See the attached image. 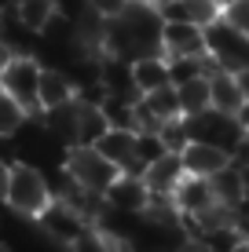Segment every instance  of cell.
I'll list each match as a JSON object with an SVG mask.
<instances>
[{"mask_svg": "<svg viewBox=\"0 0 249 252\" xmlns=\"http://www.w3.org/2000/svg\"><path fill=\"white\" fill-rule=\"evenodd\" d=\"M132 4H154V0H132Z\"/></svg>", "mask_w": 249, "mask_h": 252, "instance_id": "cell-35", "label": "cell"}, {"mask_svg": "<svg viewBox=\"0 0 249 252\" xmlns=\"http://www.w3.org/2000/svg\"><path fill=\"white\" fill-rule=\"evenodd\" d=\"M96 150L107 161H114L121 172H136V176L147 172V164L136 161V132L132 128H107V135L96 143Z\"/></svg>", "mask_w": 249, "mask_h": 252, "instance_id": "cell-8", "label": "cell"}, {"mask_svg": "<svg viewBox=\"0 0 249 252\" xmlns=\"http://www.w3.org/2000/svg\"><path fill=\"white\" fill-rule=\"evenodd\" d=\"M73 99H77L73 77L66 73V69H59V66H44L40 84H37V106H40V114H48V110H55V106H66V102H73Z\"/></svg>", "mask_w": 249, "mask_h": 252, "instance_id": "cell-11", "label": "cell"}, {"mask_svg": "<svg viewBox=\"0 0 249 252\" xmlns=\"http://www.w3.org/2000/svg\"><path fill=\"white\" fill-rule=\"evenodd\" d=\"M173 201H176V208L183 216H198V212H205L213 201H216V194H213V183L209 179H202V176H183L176 183V190H173Z\"/></svg>", "mask_w": 249, "mask_h": 252, "instance_id": "cell-12", "label": "cell"}, {"mask_svg": "<svg viewBox=\"0 0 249 252\" xmlns=\"http://www.w3.org/2000/svg\"><path fill=\"white\" fill-rule=\"evenodd\" d=\"M103 197H107V208L143 216V208L150 205V187H147V179L136 176V172H117V179L107 187Z\"/></svg>", "mask_w": 249, "mask_h": 252, "instance_id": "cell-7", "label": "cell"}, {"mask_svg": "<svg viewBox=\"0 0 249 252\" xmlns=\"http://www.w3.org/2000/svg\"><path fill=\"white\" fill-rule=\"evenodd\" d=\"M246 238H249V227H246Z\"/></svg>", "mask_w": 249, "mask_h": 252, "instance_id": "cell-37", "label": "cell"}, {"mask_svg": "<svg viewBox=\"0 0 249 252\" xmlns=\"http://www.w3.org/2000/svg\"><path fill=\"white\" fill-rule=\"evenodd\" d=\"M179 92V106H183V114H202V110H209V77H194V81H183L176 84Z\"/></svg>", "mask_w": 249, "mask_h": 252, "instance_id": "cell-22", "label": "cell"}, {"mask_svg": "<svg viewBox=\"0 0 249 252\" xmlns=\"http://www.w3.org/2000/svg\"><path fill=\"white\" fill-rule=\"evenodd\" d=\"M220 19L227 26H235V30L249 33V0H231V4L220 7Z\"/></svg>", "mask_w": 249, "mask_h": 252, "instance_id": "cell-27", "label": "cell"}, {"mask_svg": "<svg viewBox=\"0 0 249 252\" xmlns=\"http://www.w3.org/2000/svg\"><path fill=\"white\" fill-rule=\"evenodd\" d=\"M224 4H231V0H220V7H224Z\"/></svg>", "mask_w": 249, "mask_h": 252, "instance_id": "cell-36", "label": "cell"}, {"mask_svg": "<svg viewBox=\"0 0 249 252\" xmlns=\"http://www.w3.org/2000/svg\"><path fill=\"white\" fill-rule=\"evenodd\" d=\"M66 249H70V252H114V238H110L107 230H99V227H88L81 238H73Z\"/></svg>", "mask_w": 249, "mask_h": 252, "instance_id": "cell-25", "label": "cell"}, {"mask_svg": "<svg viewBox=\"0 0 249 252\" xmlns=\"http://www.w3.org/2000/svg\"><path fill=\"white\" fill-rule=\"evenodd\" d=\"M107 128H110V121L103 114V106L77 99V146H96L107 135Z\"/></svg>", "mask_w": 249, "mask_h": 252, "instance_id": "cell-18", "label": "cell"}, {"mask_svg": "<svg viewBox=\"0 0 249 252\" xmlns=\"http://www.w3.org/2000/svg\"><path fill=\"white\" fill-rule=\"evenodd\" d=\"M37 227L44 230V238L59 241V245H70V241L81 238V234L88 230L92 223L84 220V216L77 212L70 201H63V197H51V205L37 216Z\"/></svg>", "mask_w": 249, "mask_h": 252, "instance_id": "cell-6", "label": "cell"}, {"mask_svg": "<svg viewBox=\"0 0 249 252\" xmlns=\"http://www.w3.org/2000/svg\"><path fill=\"white\" fill-rule=\"evenodd\" d=\"M205 51L220 63V69H246L249 66V33L227 26L224 19L205 26Z\"/></svg>", "mask_w": 249, "mask_h": 252, "instance_id": "cell-3", "label": "cell"}, {"mask_svg": "<svg viewBox=\"0 0 249 252\" xmlns=\"http://www.w3.org/2000/svg\"><path fill=\"white\" fill-rule=\"evenodd\" d=\"M51 183H48V176L37 168V164H30V161H15L11 164V179H7V194H4V201L15 208L19 216H30V220H37L40 212L51 205Z\"/></svg>", "mask_w": 249, "mask_h": 252, "instance_id": "cell-1", "label": "cell"}, {"mask_svg": "<svg viewBox=\"0 0 249 252\" xmlns=\"http://www.w3.org/2000/svg\"><path fill=\"white\" fill-rule=\"evenodd\" d=\"M231 252H249V238H242V241H238V245L231 249Z\"/></svg>", "mask_w": 249, "mask_h": 252, "instance_id": "cell-34", "label": "cell"}, {"mask_svg": "<svg viewBox=\"0 0 249 252\" xmlns=\"http://www.w3.org/2000/svg\"><path fill=\"white\" fill-rule=\"evenodd\" d=\"M161 19H176V22H194V26H209L220 19V0H173L161 7Z\"/></svg>", "mask_w": 249, "mask_h": 252, "instance_id": "cell-14", "label": "cell"}, {"mask_svg": "<svg viewBox=\"0 0 249 252\" xmlns=\"http://www.w3.org/2000/svg\"><path fill=\"white\" fill-rule=\"evenodd\" d=\"M242 238H246V227H242V223H227V227L205 230L202 238H198V245H202L205 252H231Z\"/></svg>", "mask_w": 249, "mask_h": 252, "instance_id": "cell-23", "label": "cell"}, {"mask_svg": "<svg viewBox=\"0 0 249 252\" xmlns=\"http://www.w3.org/2000/svg\"><path fill=\"white\" fill-rule=\"evenodd\" d=\"M242 92H238V81L231 69H213L209 73V106L220 110V114H235L242 106Z\"/></svg>", "mask_w": 249, "mask_h": 252, "instance_id": "cell-17", "label": "cell"}, {"mask_svg": "<svg viewBox=\"0 0 249 252\" xmlns=\"http://www.w3.org/2000/svg\"><path fill=\"white\" fill-rule=\"evenodd\" d=\"M179 161H183V172H187V176L209 179V176H216L220 168H227V164H231V154L220 150V146H213V143L191 139V143L179 150Z\"/></svg>", "mask_w": 249, "mask_h": 252, "instance_id": "cell-9", "label": "cell"}, {"mask_svg": "<svg viewBox=\"0 0 249 252\" xmlns=\"http://www.w3.org/2000/svg\"><path fill=\"white\" fill-rule=\"evenodd\" d=\"M235 121H238V125H242V128H246V132H249V99H246V102H242V106H238V110H235Z\"/></svg>", "mask_w": 249, "mask_h": 252, "instance_id": "cell-32", "label": "cell"}, {"mask_svg": "<svg viewBox=\"0 0 249 252\" xmlns=\"http://www.w3.org/2000/svg\"><path fill=\"white\" fill-rule=\"evenodd\" d=\"M33 114L22 106L15 95H7V92H0V139H11V135H19L22 128H26V121H30Z\"/></svg>", "mask_w": 249, "mask_h": 252, "instance_id": "cell-21", "label": "cell"}, {"mask_svg": "<svg viewBox=\"0 0 249 252\" xmlns=\"http://www.w3.org/2000/svg\"><path fill=\"white\" fill-rule=\"evenodd\" d=\"M11 55H15V51H11V48H7V44H4V40H0V69H4L7 63H11Z\"/></svg>", "mask_w": 249, "mask_h": 252, "instance_id": "cell-33", "label": "cell"}, {"mask_svg": "<svg viewBox=\"0 0 249 252\" xmlns=\"http://www.w3.org/2000/svg\"><path fill=\"white\" fill-rule=\"evenodd\" d=\"M235 81H238V92H242V99H249V66H246V69H235Z\"/></svg>", "mask_w": 249, "mask_h": 252, "instance_id": "cell-31", "label": "cell"}, {"mask_svg": "<svg viewBox=\"0 0 249 252\" xmlns=\"http://www.w3.org/2000/svg\"><path fill=\"white\" fill-rule=\"evenodd\" d=\"M231 164H235V168H242V172H249V135L235 146V150H231Z\"/></svg>", "mask_w": 249, "mask_h": 252, "instance_id": "cell-29", "label": "cell"}, {"mask_svg": "<svg viewBox=\"0 0 249 252\" xmlns=\"http://www.w3.org/2000/svg\"><path fill=\"white\" fill-rule=\"evenodd\" d=\"M183 176H187V172H183V161H179V154H165V158L150 161L147 172H143V179H147L150 194H173L176 183H179Z\"/></svg>", "mask_w": 249, "mask_h": 252, "instance_id": "cell-16", "label": "cell"}, {"mask_svg": "<svg viewBox=\"0 0 249 252\" xmlns=\"http://www.w3.org/2000/svg\"><path fill=\"white\" fill-rule=\"evenodd\" d=\"M165 154H173L165 146V139H161V132H136V161L150 164L158 158H165Z\"/></svg>", "mask_w": 249, "mask_h": 252, "instance_id": "cell-24", "label": "cell"}, {"mask_svg": "<svg viewBox=\"0 0 249 252\" xmlns=\"http://www.w3.org/2000/svg\"><path fill=\"white\" fill-rule=\"evenodd\" d=\"M158 132H161V139H165V146H169L173 154H179L187 143H191V128H187V117H173V121H165Z\"/></svg>", "mask_w": 249, "mask_h": 252, "instance_id": "cell-26", "label": "cell"}, {"mask_svg": "<svg viewBox=\"0 0 249 252\" xmlns=\"http://www.w3.org/2000/svg\"><path fill=\"white\" fill-rule=\"evenodd\" d=\"M187 128H191V139H202V143H213L220 150H235L246 139V128L235 121V114H220V110H202V114H183Z\"/></svg>", "mask_w": 249, "mask_h": 252, "instance_id": "cell-5", "label": "cell"}, {"mask_svg": "<svg viewBox=\"0 0 249 252\" xmlns=\"http://www.w3.org/2000/svg\"><path fill=\"white\" fill-rule=\"evenodd\" d=\"M15 15H19V22L26 26V30L44 33L48 22L59 15V4L55 0H15Z\"/></svg>", "mask_w": 249, "mask_h": 252, "instance_id": "cell-19", "label": "cell"}, {"mask_svg": "<svg viewBox=\"0 0 249 252\" xmlns=\"http://www.w3.org/2000/svg\"><path fill=\"white\" fill-rule=\"evenodd\" d=\"M63 168L77 187L92 190V194H107V187L114 183L117 172H121L114 161L103 158L96 146H70V150L63 154Z\"/></svg>", "mask_w": 249, "mask_h": 252, "instance_id": "cell-2", "label": "cell"}, {"mask_svg": "<svg viewBox=\"0 0 249 252\" xmlns=\"http://www.w3.org/2000/svg\"><path fill=\"white\" fill-rule=\"evenodd\" d=\"M88 7L99 15V19H117V15L128 7V0H88Z\"/></svg>", "mask_w": 249, "mask_h": 252, "instance_id": "cell-28", "label": "cell"}, {"mask_svg": "<svg viewBox=\"0 0 249 252\" xmlns=\"http://www.w3.org/2000/svg\"><path fill=\"white\" fill-rule=\"evenodd\" d=\"M132 81H136V92H140V95L173 84V81H169V55H165V51H150V55L132 59Z\"/></svg>", "mask_w": 249, "mask_h": 252, "instance_id": "cell-13", "label": "cell"}, {"mask_svg": "<svg viewBox=\"0 0 249 252\" xmlns=\"http://www.w3.org/2000/svg\"><path fill=\"white\" fill-rule=\"evenodd\" d=\"M40 73H44V66H40L37 55H11V63L0 69V92L15 95L30 114H40V106H37Z\"/></svg>", "mask_w": 249, "mask_h": 252, "instance_id": "cell-4", "label": "cell"}, {"mask_svg": "<svg viewBox=\"0 0 249 252\" xmlns=\"http://www.w3.org/2000/svg\"><path fill=\"white\" fill-rule=\"evenodd\" d=\"M161 51L165 55H205V26L169 19L161 26Z\"/></svg>", "mask_w": 249, "mask_h": 252, "instance_id": "cell-10", "label": "cell"}, {"mask_svg": "<svg viewBox=\"0 0 249 252\" xmlns=\"http://www.w3.org/2000/svg\"><path fill=\"white\" fill-rule=\"evenodd\" d=\"M143 102L150 106V114L165 125V121H173V117H183V106H179V92H176V84H165V88H154L143 95Z\"/></svg>", "mask_w": 249, "mask_h": 252, "instance_id": "cell-20", "label": "cell"}, {"mask_svg": "<svg viewBox=\"0 0 249 252\" xmlns=\"http://www.w3.org/2000/svg\"><path fill=\"white\" fill-rule=\"evenodd\" d=\"M213 183V194H216V201H224L231 208H242L249 201V183H246V172L235 168V164H227V168H220L216 176H209Z\"/></svg>", "mask_w": 249, "mask_h": 252, "instance_id": "cell-15", "label": "cell"}, {"mask_svg": "<svg viewBox=\"0 0 249 252\" xmlns=\"http://www.w3.org/2000/svg\"><path fill=\"white\" fill-rule=\"evenodd\" d=\"M7 179H11V164L0 158V201H4V194H7Z\"/></svg>", "mask_w": 249, "mask_h": 252, "instance_id": "cell-30", "label": "cell"}]
</instances>
